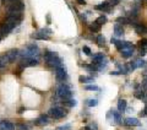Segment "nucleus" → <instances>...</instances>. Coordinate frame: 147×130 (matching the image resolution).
<instances>
[{
	"label": "nucleus",
	"mask_w": 147,
	"mask_h": 130,
	"mask_svg": "<svg viewBox=\"0 0 147 130\" xmlns=\"http://www.w3.org/2000/svg\"><path fill=\"white\" fill-rule=\"evenodd\" d=\"M43 57H44L45 65H47L49 69H53V70H55L57 68L63 66V62H61V59L59 58L58 53L52 52V50H45Z\"/></svg>",
	"instance_id": "nucleus-1"
},
{
	"label": "nucleus",
	"mask_w": 147,
	"mask_h": 130,
	"mask_svg": "<svg viewBox=\"0 0 147 130\" xmlns=\"http://www.w3.org/2000/svg\"><path fill=\"white\" fill-rule=\"evenodd\" d=\"M6 7H7L6 9L7 16L22 18V14H24V10H25V5H24V3H22V1L12 3L9 6H6Z\"/></svg>",
	"instance_id": "nucleus-2"
},
{
	"label": "nucleus",
	"mask_w": 147,
	"mask_h": 130,
	"mask_svg": "<svg viewBox=\"0 0 147 130\" xmlns=\"http://www.w3.org/2000/svg\"><path fill=\"white\" fill-rule=\"evenodd\" d=\"M57 97L60 98L61 102H66L72 98V92H71V89L65 83H61L57 87Z\"/></svg>",
	"instance_id": "nucleus-3"
},
{
	"label": "nucleus",
	"mask_w": 147,
	"mask_h": 130,
	"mask_svg": "<svg viewBox=\"0 0 147 130\" xmlns=\"http://www.w3.org/2000/svg\"><path fill=\"white\" fill-rule=\"evenodd\" d=\"M67 112L69 110L65 109L64 107H52V108L49 109V112H48V115L50 118L55 119V120H59V119H61L64 117H66Z\"/></svg>",
	"instance_id": "nucleus-4"
},
{
	"label": "nucleus",
	"mask_w": 147,
	"mask_h": 130,
	"mask_svg": "<svg viewBox=\"0 0 147 130\" xmlns=\"http://www.w3.org/2000/svg\"><path fill=\"white\" fill-rule=\"evenodd\" d=\"M39 63V60L37 58H22L21 62H20V69H24V68H27V66H34Z\"/></svg>",
	"instance_id": "nucleus-5"
},
{
	"label": "nucleus",
	"mask_w": 147,
	"mask_h": 130,
	"mask_svg": "<svg viewBox=\"0 0 147 130\" xmlns=\"http://www.w3.org/2000/svg\"><path fill=\"white\" fill-rule=\"evenodd\" d=\"M55 77H57V80L58 81H60V82H63V81H66L67 80V72H66V70H65V68H63V66H59V68H57L55 69Z\"/></svg>",
	"instance_id": "nucleus-6"
},
{
	"label": "nucleus",
	"mask_w": 147,
	"mask_h": 130,
	"mask_svg": "<svg viewBox=\"0 0 147 130\" xmlns=\"http://www.w3.org/2000/svg\"><path fill=\"white\" fill-rule=\"evenodd\" d=\"M9 64H11V60H10V58H9L7 53H3V54H0V70L5 69Z\"/></svg>",
	"instance_id": "nucleus-7"
},
{
	"label": "nucleus",
	"mask_w": 147,
	"mask_h": 130,
	"mask_svg": "<svg viewBox=\"0 0 147 130\" xmlns=\"http://www.w3.org/2000/svg\"><path fill=\"white\" fill-rule=\"evenodd\" d=\"M104 59H105V57L103 53H96L92 55V64H94L96 66H97V65L102 64L104 62Z\"/></svg>",
	"instance_id": "nucleus-8"
},
{
	"label": "nucleus",
	"mask_w": 147,
	"mask_h": 130,
	"mask_svg": "<svg viewBox=\"0 0 147 130\" xmlns=\"http://www.w3.org/2000/svg\"><path fill=\"white\" fill-rule=\"evenodd\" d=\"M124 124H125L126 127H140L141 125L140 120L137 118H126L124 120Z\"/></svg>",
	"instance_id": "nucleus-9"
},
{
	"label": "nucleus",
	"mask_w": 147,
	"mask_h": 130,
	"mask_svg": "<svg viewBox=\"0 0 147 130\" xmlns=\"http://www.w3.org/2000/svg\"><path fill=\"white\" fill-rule=\"evenodd\" d=\"M0 130H15V125L9 120H1L0 122Z\"/></svg>",
	"instance_id": "nucleus-10"
},
{
	"label": "nucleus",
	"mask_w": 147,
	"mask_h": 130,
	"mask_svg": "<svg viewBox=\"0 0 147 130\" xmlns=\"http://www.w3.org/2000/svg\"><path fill=\"white\" fill-rule=\"evenodd\" d=\"M34 124H36V125H42V127H43V125L49 124V118H48V115H47V114L40 115L38 119L34 120Z\"/></svg>",
	"instance_id": "nucleus-11"
},
{
	"label": "nucleus",
	"mask_w": 147,
	"mask_h": 130,
	"mask_svg": "<svg viewBox=\"0 0 147 130\" xmlns=\"http://www.w3.org/2000/svg\"><path fill=\"white\" fill-rule=\"evenodd\" d=\"M94 9H96V10H99V11L110 12V9H112V6H110L107 1H104V3H102V4H99V5H96Z\"/></svg>",
	"instance_id": "nucleus-12"
},
{
	"label": "nucleus",
	"mask_w": 147,
	"mask_h": 130,
	"mask_svg": "<svg viewBox=\"0 0 147 130\" xmlns=\"http://www.w3.org/2000/svg\"><path fill=\"white\" fill-rule=\"evenodd\" d=\"M31 37H32L33 39H40V41H43V39H49V38H50V36H47L45 33H43L42 31H38V32H36V33L31 35Z\"/></svg>",
	"instance_id": "nucleus-13"
},
{
	"label": "nucleus",
	"mask_w": 147,
	"mask_h": 130,
	"mask_svg": "<svg viewBox=\"0 0 147 130\" xmlns=\"http://www.w3.org/2000/svg\"><path fill=\"white\" fill-rule=\"evenodd\" d=\"M135 26V30L139 35H142V36H147V27L146 26H142V25H137V24H134Z\"/></svg>",
	"instance_id": "nucleus-14"
},
{
	"label": "nucleus",
	"mask_w": 147,
	"mask_h": 130,
	"mask_svg": "<svg viewBox=\"0 0 147 130\" xmlns=\"http://www.w3.org/2000/svg\"><path fill=\"white\" fill-rule=\"evenodd\" d=\"M126 106H127V103H126V100H123V98H120L118 101V110L120 113H124L126 110Z\"/></svg>",
	"instance_id": "nucleus-15"
},
{
	"label": "nucleus",
	"mask_w": 147,
	"mask_h": 130,
	"mask_svg": "<svg viewBox=\"0 0 147 130\" xmlns=\"http://www.w3.org/2000/svg\"><path fill=\"white\" fill-rule=\"evenodd\" d=\"M114 33H115V36H118V37H121L124 35L123 25H120V24H115V25H114Z\"/></svg>",
	"instance_id": "nucleus-16"
},
{
	"label": "nucleus",
	"mask_w": 147,
	"mask_h": 130,
	"mask_svg": "<svg viewBox=\"0 0 147 130\" xmlns=\"http://www.w3.org/2000/svg\"><path fill=\"white\" fill-rule=\"evenodd\" d=\"M16 130H31V127H30L28 124L17 123V124H16Z\"/></svg>",
	"instance_id": "nucleus-17"
},
{
	"label": "nucleus",
	"mask_w": 147,
	"mask_h": 130,
	"mask_svg": "<svg viewBox=\"0 0 147 130\" xmlns=\"http://www.w3.org/2000/svg\"><path fill=\"white\" fill-rule=\"evenodd\" d=\"M131 20L127 17H118L117 18V24H120V25H125V24H130Z\"/></svg>",
	"instance_id": "nucleus-18"
},
{
	"label": "nucleus",
	"mask_w": 147,
	"mask_h": 130,
	"mask_svg": "<svg viewBox=\"0 0 147 130\" xmlns=\"http://www.w3.org/2000/svg\"><path fill=\"white\" fill-rule=\"evenodd\" d=\"M100 27H102V26L98 25L97 22L94 21L93 24H91V25H90V30H91L92 32H98V31H100Z\"/></svg>",
	"instance_id": "nucleus-19"
},
{
	"label": "nucleus",
	"mask_w": 147,
	"mask_h": 130,
	"mask_svg": "<svg viewBox=\"0 0 147 130\" xmlns=\"http://www.w3.org/2000/svg\"><path fill=\"white\" fill-rule=\"evenodd\" d=\"M113 112V117L115 118V120H114V122H115L117 124H121V117H120V112H117V110H112Z\"/></svg>",
	"instance_id": "nucleus-20"
},
{
	"label": "nucleus",
	"mask_w": 147,
	"mask_h": 130,
	"mask_svg": "<svg viewBox=\"0 0 147 130\" xmlns=\"http://www.w3.org/2000/svg\"><path fill=\"white\" fill-rule=\"evenodd\" d=\"M97 44L99 45V47H104V44H105V38H104V36L99 35V36L97 37Z\"/></svg>",
	"instance_id": "nucleus-21"
},
{
	"label": "nucleus",
	"mask_w": 147,
	"mask_h": 130,
	"mask_svg": "<svg viewBox=\"0 0 147 130\" xmlns=\"http://www.w3.org/2000/svg\"><path fill=\"white\" fill-rule=\"evenodd\" d=\"M80 82L82 83H90V82H93V79L92 77H87V76H80Z\"/></svg>",
	"instance_id": "nucleus-22"
},
{
	"label": "nucleus",
	"mask_w": 147,
	"mask_h": 130,
	"mask_svg": "<svg viewBox=\"0 0 147 130\" xmlns=\"http://www.w3.org/2000/svg\"><path fill=\"white\" fill-rule=\"evenodd\" d=\"M98 104V100L97 98H90L88 101H87V106L88 107H96Z\"/></svg>",
	"instance_id": "nucleus-23"
},
{
	"label": "nucleus",
	"mask_w": 147,
	"mask_h": 130,
	"mask_svg": "<svg viewBox=\"0 0 147 130\" xmlns=\"http://www.w3.org/2000/svg\"><path fill=\"white\" fill-rule=\"evenodd\" d=\"M96 22H97L98 25L102 26V25H104L105 22H107V17H105V16H99V17L97 18V20H96Z\"/></svg>",
	"instance_id": "nucleus-24"
},
{
	"label": "nucleus",
	"mask_w": 147,
	"mask_h": 130,
	"mask_svg": "<svg viewBox=\"0 0 147 130\" xmlns=\"http://www.w3.org/2000/svg\"><path fill=\"white\" fill-rule=\"evenodd\" d=\"M85 89L87 91H98L99 90V87L98 86H96V85H86Z\"/></svg>",
	"instance_id": "nucleus-25"
},
{
	"label": "nucleus",
	"mask_w": 147,
	"mask_h": 130,
	"mask_svg": "<svg viewBox=\"0 0 147 130\" xmlns=\"http://www.w3.org/2000/svg\"><path fill=\"white\" fill-rule=\"evenodd\" d=\"M135 62V64H136V68H142L144 65L146 64L145 63V60H142V59H136V60H134Z\"/></svg>",
	"instance_id": "nucleus-26"
},
{
	"label": "nucleus",
	"mask_w": 147,
	"mask_h": 130,
	"mask_svg": "<svg viewBox=\"0 0 147 130\" xmlns=\"http://www.w3.org/2000/svg\"><path fill=\"white\" fill-rule=\"evenodd\" d=\"M16 1H21V0H1V4L3 5H6V6H9L10 4H12V3H16Z\"/></svg>",
	"instance_id": "nucleus-27"
},
{
	"label": "nucleus",
	"mask_w": 147,
	"mask_h": 130,
	"mask_svg": "<svg viewBox=\"0 0 147 130\" xmlns=\"http://www.w3.org/2000/svg\"><path fill=\"white\" fill-rule=\"evenodd\" d=\"M139 45H140L141 48H147V38H142L139 42Z\"/></svg>",
	"instance_id": "nucleus-28"
},
{
	"label": "nucleus",
	"mask_w": 147,
	"mask_h": 130,
	"mask_svg": "<svg viewBox=\"0 0 147 130\" xmlns=\"http://www.w3.org/2000/svg\"><path fill=\"white\" fill-rule=\"evenodd\" d=\"M82 50H84V53L86 55H88V57H92V53H91V49L87 47V45H84V48H82Z\"/></svg>",
	"instance_id": "nucleus-29"
},
{
	"label": "nucleus",
	"mask_w": 147,
	"mask_h": 130,
	"mask_svg": "<svg viewBox=\"0 0 147 130\" xmlns=\"http://www.w3.org/2000/svg\"><path fill=\"white\" fill-rule=\"evenodd\" d=\"M107 3L109 4L110 6H115V5H118V4L120 3V0H107Z\"/></svg>",
	"instance_id": "nucleus-30"
},
{
	"label": "nucleus",
	"mask_w": 147,
	"mask_h": 130,
	"mask_svg": "<svg viewBox=\"0 0 147 130\" xmlns=\"http://www.w3.org/2000/svg\"><path fill=\"white\" fill-rule=\"evenodd\" d=\"M70 128H71L70 124H65V125H61V127H59L57 130H69Z\"/></svg>",
	"instance_id": "nucleus-31"
},
{
	"label": "nucleus",
	"mask_w": 147,
	"mask_h": 130,
	"mask_svg": "<svg viewBox=\"0 0 147 130\" xmlns=\"http://www.w3.org/2000/svg\"><path fill=\"white\" fill-rule=\"evenodd\" d=\"M141 87H142V91H147V77L145 79L144 81H142V85H141Z\"/></svg>",
	"instance_id": "nucleus-32"
},
{
	"label": "nucleus",
	"mask_w": 147,
	"mask_h": 130,
	"mask_svg": "<svg viewBox=\"0 0 147 130\" xmlns=\"http://www.w3.org/2000/svg\"><path fill=\"white\" fill-rule=\"evenodd\" d=\"M146 53H147V48H141L140 49V55H141V57L146 55Z\"/></svg>",
	"instance_id": "nucleus-33"
},
{
	"label": "nucleus",
	"mask_w": 147,
	"mask_h": 130,
	"mask_svg": "<svg viewBox=\"0 0 147 130\" xmlns=\"http://www.w3.org/2000/svg\"><path fill=\"white\" fill-rule=\"evenodd\" d=\"M77 3L81 4V5H85V4H86V0H77Z\"/></svg>",
	"instance_id": "nucleus-34"
},
{
	"label": "nucleus",
	"mask_w": 147,
	"mask_h": 130,
	"mask_svg": "<svg viewBox=\"0 0 147 130\" xmlns=\"http://www.w3.org/2000/svg\"><path fill=\"white\" fill-rule=\"evenodd\" d=\"M84 130H93V129H91L90 127H86V128H84Z\"/></svg>",
	"instance_id": "nucleus-35"
},
{
	"label": "nucleus",
	"mask_w": 147,
	"mask_h": 130,
	"mask_svg": "<svg viewBox=\"0 0 147 130\" xmlns=\"http://www.w3.org/2000/svg\"><path fill=\"white\" fill-rule=\"evenodd\" d=\"M0 41H1V38H0Z\"/></svg>",
	"instance_id": "nucleus-36"
},
{
	"label": "nucleus",
	"mask_w": 147,
	"mask_h": 130,
	"mask_svg": "<svg viewBox=\"0 0 147 130\" xmlns=\"http://www.w3.org/2000/svg\"><path fill=\"white\" fill-rule=\"evenodd\" d=\"M146 74H147V72H146Z\"/></svg>",
	"instance_id": "nucleus-37"
}]
</instances>
